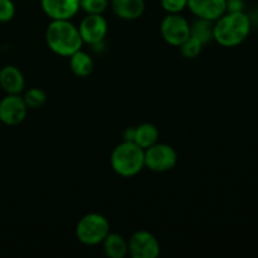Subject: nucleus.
<instances>
[{
    "label": "nucleus",
    "instance_id": "nucleus-1",
    "mask_svg": "<svg viewBox=\"0 0 258 258\" xmlns=\"http://www.w3.org/2000/svg\"><path fill=\"white\" fill-rule=\"evenodd\" d=\"M251 19L244 12H226L213 23V39L222 47H237L248 38Z\"/></svg>",
    "mask_w": 258,
    "mask_h": 258
},
{
    "label": "nucleus",
    "instance_id": "nucleus-3",
    "mask_svg": "<svg viewBox=\"0 0 258 258\" xmlns=\"http://www.w3.org/2000/svg\"><path fill=\"white\" fill-rule=\"evenodd\" d=\"M111 168L123 178L135 176L145 168V150L134 141L118 144L111 154Z\"/></svg>",
    "mask_w": 258,
    "mask_h": 258
},
{
    "label": "nucleus",
    "instance_id": "nucleus-17",
    "mask_svg": "<svg viewBox=\"0 0 258 258\" xmlns=\"http://www.w3.org/2000/svg\"><path fill=\"white\" fill-rule=\"evenodd\" d=\"M213 23L214 22H211V20L198 18L190 25V35L201 40L203 44H207L213 40Z\"/></svg>",
    "mask_w": 258,
    "mask_h": 258
},
{
    "label": "nucleus",
    "instance_id": "nucleus-8",
    "mask_svg": "<svg viewBox=\"0 0 258 258\" xmlns=\"http://www.w3.org/2000/svg\"><path fill=\"white\" fill-rule=\"evenodd\" d=\"M107 30V20L102 17V14H87L78 25V32L83 43H87L93 47L103 42Z\"/></svg>",
    "mask_w": 258,
    "mask_h": 258
},
{
    "label": "nucleus",
    "instance_id": "nucleus-14",
    "mask_svg": "<svg viewBox=\"0 0 258 258\" xmlns=\"http://www.w3.org/2000/svg\"><path fill=\"white\" fill-rule=\"evenodd\" d=\"M103 252L110 258H125L128 254V244L125 237L118 233H108L102 241Z\"/></svg>",
    "mask_w": 258,
    "mask_h": 258
},
{
    "label": "nucleus",
    "instance_id": "nucleus-20",
    "mask_svg": "<svg viewBox=\"0 0 258 258\" xmlns=\"http://www.w3.org/2000/svg\"><path fill=\"white\" fill-rule=\"evenodd\" d=\"M110 0H81V9L86 14H103L107 9Z\"/></svg>",
    "mask_w": 258,
    "mask_h": 258
},
{
    "label": "nucleus",
    "instance_id": "nucleus-9",
    "mask_svg": "<svg viewBox=\"0 0 258 258\" xmlns=\"http://www.w3.org/2000/svg\"><path fill=\"white\" fill-rule=\"evenodd\" d=\"M28 106L20 95H7L0 101V121L4 125L17 126L25 120Z\"/></svg>",
    "mask_w": 258,
    "mask_h": 258
},
{
    "label": "nucleus",
    "instance_id": "nucleus-16",
    "mask_svg": "<svg viewBox=\"0 0 258 258\" xmlns=\"http://www.w3.org/2000/svg\"><path fill=\"white\" fill-rule=\"evenodd\" d=\"M159 140V130L155 125L150 122H144L135 127V135H134V143L138 144L144 150L154 144L158 143Z\"/></svg>",
    "mask_w": 258,
    "mask_h": 258
},
{
    "label": "nucleus",
    "instance_id": "nucleus-12",
    "mask_svg": "<svg viewBox=\"0 0 258 258\" xmlns=\"http://www.w3.org/2000/svg\"><path fill=\"white\" fill-rule=\"evenodd\" d=\"M25 80L22 71L14 66H5L0 70V87L7 95H20L24 90Z\"/></svg>",
    "mask_w": 258,
    "mask_h": 258
},
{
    "label": "nucleus",
    "instance_id": "nucleus-11",
    "mask_svg": "<svg viewBox=\"0 0 258 258\" xmlns=\"http://www.w3.org/2000/svg\"><path fill=\"white\" fill-rule=\"evenodd\" d=\"M186 8L197 18L216 22L227 12V0H188Z\"/></svg>",
    "mask_w": 258,
    "mask_h": 258
},
{
    "label": "nucleus",
    "instance_id": "nucleus-10",
    "mask_svg": "<svg viewBox=\"0 0 258 258\" xmlns=\"http://www.w3.org/2000/svg\"><path fill=\"white\" fill-rule=\"evenodd\" d=\"M81 0H40L44 14L50 20H71L81 9Z\"/></svg>",
    "mask_w": 258,
    "mask_h": 258
},
{
    "label": "nucleus",
    "instance_id": "nucleus-13",
    "mask_svg": "<svg viewBox=\"0 0 258 258\" xmlns=\"http://www.w3.org/2000/svg\"><path fill=\"white\" fill-rule=\"evenodd\" d=\"M113 14L123 20H136L145 13V0H110Z\"/></svg>",
    "mask_w": 258,
    "mask_h": 258
},
{
    "label": "nucleus",
    "instance_id": "nucleus-18",
    "mask_svg": "<svg viewBox=\"0 0 258 258\" xmlns=\"http://www.w3.org/2000/svg\"><path fill=\"white\" fill-rule=\"evenodd\" d=\"M23 98L28 108H39L47 102V93L42 88L32 87L24 93Z\"/></svg>",
    "mask_w": 258,
    "mask_h": 258
},
{
    "label": "nucleus",
    "instance_id": "nucleus-19",
    "mask_svg": "<svg viewBox=\"0 0 258 258\" xmlns=\"http://www.w3.org/2000/svg\"><path fill=\"white\" fill-rule=\"evenodd\" d=\"M203 43L199 39H197L193 35H189V38L186 40H184L180 44V52L188 59H193V58L198 57L201 54L202 49H203Z\"/></svg>",
    "mask_w": 258,
    "mask_h": 258
},
{
    "label": "nucleus",
    "instance_id": "nucleus-21",
    "mask_svg": "<svg viewBox=\"0 0 258 258\" xmlns=\"http://www.w3.org/2000/svg\"><path fill=\"white\" fill-rule=\"evenodd\" d=\"M160 4L168 14H180L188 7V0H160Z\"/></svg>",
    "mask_w": 258,
    "mask_h": 258
},
{
    "label": "nucleus",
    "instance_id": "nucleus-24",
    "mask_svg": "<svg viewBox=\"0 0 258 258\" xmlns=\"http://www.w3.org/2000/svg\"><path fill=\"white\" fill-rule=\"evenodd\" d=\"M134 135H135V127H127L123 133V140L134 141Z\"/></svg>",
    "mask_w": 258,
    "mask_h": 258
},
{
    "label": "nucleus",
    "instance_id": "nucleus-6",
    "mask_svg": "<svg viewBox=\"0 0 258 258\" xmlns=\"http://www.w3.org/2000/svg\"><path fill=\"white\" fill-rule=\"evenodd\" d=\"M160 33L168 44L180 47L190 35V24L180 14H168L160 24Z\"/></svg>",
    "mask_w": 258,
    "mask_h": 258
},
{
    "label": "nucleus",
    "instance_id": "nucleus-22",
    "mask_svg": "<svg viewBox=\"0 0 258 258\" xmlns=\"http://www.w3.org/2000/svg\"><path fill=\"white\" fill-rule=\"evenodd\" d=\"M15 5L12 0H0V23H7L14 18Z\"/></svg>",
    "mask_w": 258,
    "mask_h": 258
},
{
    "label": "nucleus",
    "instance_id": "nucleus-7",
    "mask_svg": "<svg viewBox=\"0 0 258 258\" xmlns=\"http://www.w3.org/2000/svg\"><path fill=\"white\" fill-rule=\"evenodd\" d=\"M128 254L133 258H156L160 254V243L149 231H138L127 241Z\"/></svg>",
    "mask_w": 258,
    "mask_h": 258
},
{
    "label": "nucleus",
    "instance_id": "nucleus-15",
    "mask_svg": "<svg viewBox=\"0 0 258 258\" xmlns=\"http://www.w3.org/2000/svg\"><path fill=\"white\" fill-rule=\"evenodd\" d=\"M70 67L73 75L77 77H88L92 73L95 63L88 53L80 49L70 57Z\"/></svg>",
    "mask_w": 258,
    "mask_h": 258
},
{
    "label": "nucleus",
    "instance_id": "nucleus-23",
    "mask_svg": "<svg viewBox=\"0 0 258 258\" xmlns=\"http://www.w3.org/2000/svg\"><path fill=\"white\" fill-rule=\"evenodd\" d=\"M227 12H243V0H227Z\"/></svg>",
    "mask_w": 258,
    "mask_h": 258
},
{
    "label": "nucleus",
    "instance_id": "nucleus-4",
    "mask_svg": "<svg viewBox=\"0 0 258 258\" xmlns=\"http://www.w3.org/2000/svg\"><path fill=\"white\" fill-rule=\"evenodd\" d=\"M110 233V222L100 213H88L78 221L76 226V237L86 246L102 243Z\"/></svg>",
    "mask_w": 258,
    "mask_h": 258
},
{
    "label": "nucleus",
    "instance_id": "nucleus-2",
    "mask_svg": "<svg viewBox=\"0 0 258 258\" xmlns=\"http://www.w3.org/2000/svg\"><path fill=\"white\" fill-rule=\"evenodd\" d=\"M45 42L53 53L62 57H71L83 45L78 27L71 20H52L45 30Z\"/></svg>",
    "mask_w": 258,
    "mask_h": 258
},
{
    "label": "nucleus",
    "instance_id": "nucleus-5",
    "mask_svg": "<svg viewBox=\"0 0 258 258\" xmlns=\"http://www.w3.org/2000/svg\"><path fill=\"white\" fill-rule=\"evenodd\" d=\"M178 163V154L173 146L156 143L145 149V166L154 173H165L171 170Z\"/></svg>",
    "mask_w": 258,
    "mask_h": 258
}]
</instances>
